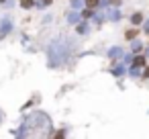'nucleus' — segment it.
<instances>
[{"mask_svg": "<svg viewBox=\"0 0 149 139\" xmlns=\"http://www.w3.org/2000/svg\"><path fill=\"white\" fill-rule=\"evenodd\" d=\"M145 31H147V33H149V21H147V23H145Z\"/></svg>", "mask_w": 149, "mask_h": 139, "instance_id": "15", "label": "nucleus"}, {"mask_svg": "<svg viewBox=\"0 0 149 139\" xmlns=\"http://www.w3.org/2000/svg\"><path fill=\"white\" fill-rule=\"evenodd\" d=\"M78 19H80V15H78V13H72V15L68 17V21H70V23H78Z\"/></svg>", "mask_w": 149, "mask_h": 139, "instance_id": "6", "label": "nucleus"}, {"mask_svg": "<svg viewBox=\"0 0 149 139\" xmlns=\"http://www.w3.org/2000/svg\"><path fill=\"white\" fill-rule=\"evenodd\" d=\"M86 31H88V25H86V23H82V25L78 27V33H86Z\"/></svg>", "mask_w": 149, "mask_h": 139, "instance_id": "7", "label": "nucleus"}, {"mask_svg": "<svg viewBox=\"0 0 149 139\" xmlns=\"http://www.w3.org/2000/svg\"><path fill=\"white\" fill-rule=\"evenodd\" d=\"M131 21H133V23H141V15H133Z\"/></svg>", "mask_w": 149, "mask_h": 139, "instance_id": "8", "label": "nucleus"}, {"mask_svg": "<svg viewBox=\"0 0 149 139\" xmlns=\"http://www.w3.org/2000/svg\"><path fill=\"white\" fill-rule=\"evenodd\" d=\"M145 78H149V68H147V70H145Z\"/></svg>", "mask_w": 149, "mask_h": 139, "instance_id": "16", "label": "nucleus"}, {"mask_svg": "<svg viewBox=\"0 0 149 139\" xmlns=\"http://www.w3.org/2000/svg\"><path fill=\"white\" fill-rule=\"evenodd\" d=\"M25 129H29L31 133L35 131V133H49V129H51V121H49V117L45 115V112H33V115H29V119L25 121V125H23ZM23 129V131H25ZM23 131H17V135H21Z\"/></svg>", "mask_w": 149, "mask_h": 139, "instance_id": "2", "label": "nucleus"}, {"mask_svg": "<svg viewBox=\"0 0 149 139\" xmlns=\"http://www.w3.org/2000/svg\"><path fill=\"white\" fill-rule=\"evenodd\" d=\"M112 72H114V74H116V76H120V74H123V72H125V70H123V68H120V66H118V68H114V70H112Z\"/></svg>", "mask_w": 149, "mask_h": 139, "instance_id": "12", "label": "nucleus"}, {"mask_svg": "<svg viewBox=\"0 0 149 139\" xmlns=\"http://www.w3.org/2000/svg\"><path fill=\"white\" fill-rule=\"evenodd\" d=\"M139 49H141V43L135 41V43H133V51H139Z\"/></svg>", "mask_w": 149, "mask_h": 139, "instance_id": "11", "label": "nucleus"}, {"mask_svg": "<svg viewBox=\"0 0 149 139\" xmlns=\"http://www.w3.org/2000/svg\"><path fill=\"white\" fill-rule=\"evenodd\" d=\"M143 64H145V59H143V57H137V59H135V66H137V68H139V66H143Z\"/></svg>", "mask_w": 149, "mask_h": 139, "instance_id": "9", "label": "nucleus"}, {"mask_svg": "<svg viewBox=\"0 0 149 139\" xmlns=\"http://www.w3.org/2000/svg\"><path fill=\"white\" fill-rule=\"evenodd\" d=\"M88 4H90V6H94V4H96V0H88Z\"/></svg>", "mask_w": 149, "mask_h": 139, "instance_id": "14", "label": "nucleus"}, {"mask_svg": "<svg viewBox=\"0 0 149 139\" xmlns=\"http://www.w3.org/2000/svg\"><path fill=\"white\" fill-rule=\"evenodd\" d=\"M108 19H110V21H116V19H120V13L112 8V10H108Z\"/></svg>", "mask_w": 149, "mask_h": 139, "instance_id": "4", "label": "nucleus"}, {"mask_svg": "<svg viewBox=\"0 0 149 139\" xmlns=\"http://www.w3.org/2000/svg\"><path fill=\"white\" fill-rule=\"evenodd\" d=\"M0 2H4V0H0Z\"/></svg>", "mask_w": 149, "mask_h": 139, "instance_id": "18", "label": "nucleus"}, {"mask_svg": "<svg viewBox=\"0 0 149 139\" xmlns=\"http://www.w3.org/2000/svg\"><path fill=\"white\" fill-rule=\"evenodd\" d=\"M23 6H25V8H29V6H33V0H23Z\"/></svg>", "mask_w": 149, "mask_h": 139, "instance_id": "10", "label": "nucleus"}, {"mask_svg": "<svg viewBox=\"0 0 149 139\" xmlns=\"http://www.w3.org/2000/svg\"><path fill=\"white\" fill-rule=\"evenodd\" d=\"M2 117H4V115H2V110H0V121H2Z\"/></svg>", "mask_w": 149, "mask_h": 139, "instance_id": "17", "label": "nucleus"}, {"mask_svg": "<svg viewBox=\"0 0 149 139\" xmlns=\"http://www.w3.org/2000/svg\"><path fill=\"white\" fill-rule=\"evenodd\" d=\"M108 55H110V57H118V55H123V49H120V47H114V49L108 51Z\"/></svg>", "mask_w": 149, "mask_h": 139, "instance_id": "5", "label": "nucleus"}, {"mask_svg": "<svg viewBox=\"0 0 149 139\" xmlns=\"http://www.w3.org/2000/svg\"><path fill=\"white\" fill-rule=\"evenodd\" d=\"M47 55H49V66L51 68H57L61 64L68 61V55H70V45L65 39H57L53 41L49 47H47Z\"/></svg>", "mask_w": 149, "mask_h": 139, "instance_id": "1", "label": "nucleus"}, {"mask_svg": "<svg viewBox=\"0 0 149 139\" xmlns=\"http://www.w3.org/2000/svg\"><path fill=\"white\" fill-rule=\"evenodd\" d=\"M72 4L74 6H82V0H72Z\"/></svg>", "mask_w": 149, "mask_h": 139, "instance_id": "13", "label": "nucleus"}, {"mask_svg": "<svg viewBox=\"0 0 149 139\" xmlns=\"http://www.w3.org/2000/svg\"><path fill=\"white\" fill-rule=\"evenodd\" d=\"M10 27H13V23H10V19H4L2 23H0V39H2L8 31H10Z\"/></svg>", "mask_w": 149, "mask_h": 139, "instance_id": "3", "label": "nucleus"}]
</instances>
